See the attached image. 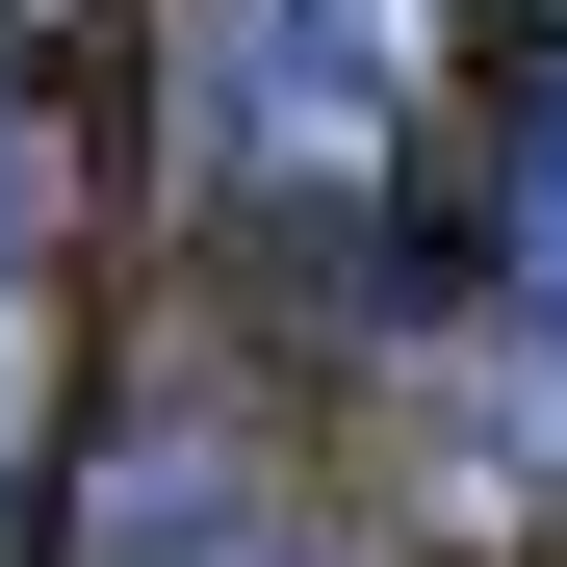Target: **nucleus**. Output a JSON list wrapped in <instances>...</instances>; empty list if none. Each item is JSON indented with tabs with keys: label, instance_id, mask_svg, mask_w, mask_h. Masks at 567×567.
Here are the masks:
<instances>
[{
	"label": "nucleus",
	"instance_id": "1",
	"mask_svg": "<svg viewBox=\"0 0 567 567\" xmlns=\"http://www.w3.org/2000/svg\"><path fill=\"white\" fill-rule=\"evenodd\" d=\"M516 258H542V310H567V104H542V181H516Z\"/></svg>",
	"mask_w": 567,
	"mask_h": 567
}]
</instances>
